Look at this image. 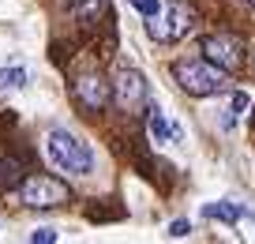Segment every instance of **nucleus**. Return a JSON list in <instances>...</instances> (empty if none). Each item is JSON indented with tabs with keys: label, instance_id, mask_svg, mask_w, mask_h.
I'll return each instance as SVG.
<instances>
[{
	"label": "nucleus",
	"instance_id": "1",
	"mask_svg": "<svg viewBox=\"0 0 255 244\" xmlns=\"http://www.w3.org/2000/svg\"><path fill=\"white\" fill-rule=\"evenodd\" d=\"M173 79L180 83V90H188V94H195V98H210V94L229 90V71L218 68V64L207 60V56H188V60H176Z\"/></svg>",
	"mask_w": 255,
	"mask_h": 244
},
{
	"label": "nucleus",
	"instance_id": "2",
	"mask_svg": "<svg viewBox=\"0 0 255 244\" xmlns=\"http://www.w3.org/2000/svg\"><path fill=\"white\" fill-rule=\"evenodd\" d=\"M45 154H49V162H53L60 173L87 177L90 169H94V154H90V147H87L83 139H75L72 132H64V128L49 132V139H45Z\"/></svg>",
	"mask_w": 255,
	"mask_h": 244
},
{
	"label": "nucleus",
	"instance_id": "3",
	"mask_svg": "<svg viewBox=\"0 0 255 244\" xmlns=\"http://www.w3.org/2000/svg\"><path fill=\"white\" fill-rule=\"evenodd\" d=\"M72 199L68 184L56 181V177H45V173H34L19 184V203L30 207V211H53V207H64Z\"/></svg>",
	"mask_w": 255,
	"mask_h": 244
},
{
	"label": "nucleus",
	"instance_id": "4",
	"mask_svg": "<svg viewBox=\"0 0 255 244\" xmlns=\"http://www.w3.org/2000/svg\"><path fill=\"white\" fill-rule=\"evenodd\" d=\"M191 23H195V11L188 8V4H169V8H161L158 15H150V38L154 41H180L184 34L191 30Z\"/></svg>",
	"mask_w": 255,
	"mask_h": 244
},
{
	"label": "nucleus",
	"instance_id": "5",
	"mask_svg": "<svg viewBox=\"0 0 255 244\" xmlns=\"http://www.w3.org/2000/svg\"><path fill=\"white\" fill-rule=\"evenodd\" d=\"M199 53L207 56V60H214L218 68L237 71L240 64H244V41H240L237 34H207L203 45H199Z\"/></svg>",
	"mask_w": 255,
	"mask_h": 244
},
{
	"label": "nucleus",
	"instance_id": "6",
	"mask_svg": "<svg viewBox=\"0 0 255 244\" xmlns=\"http://www.w3.org/2000/svg\"><path fill=\"white\" fill-rule=\"evenodd\" d=\"M146 75L143 71H135V68H120L117 71V83H113V98H117V105L124 113H135L139 105L146 102Z\"/></svg>",
	"mask_w": 255,
	"mask_h": 244
},
{
	"label": "nucleus",
	"instance_id": "7",
	"mask_svg": "<svg viewBox=\"0 0 255 244\" xmlns=\"http://www.w3.org/2000/svg\"><path fill=\"white\" fill-rule=\"evenodd\" d=\"M75 98H79L87 109H105V102H109V83H105L102 75H83L79 83H75Z\"/></svg>",
	"mask_w": 255,
	"mask_h": 244
},
{
	"label": "nucleus",
	"instance_id": "8",
	"mask_svg": "<svg viewBox=\"0 0 255 244\" xmlns=\"http://www.w3.org/2000/svg\"><path fill=\"white\" fill-rule=\"evenodd\" d=\"M203 218H218V222H240L244 218V207L240 203H207L203 207Z\"/></svg>",
	"mask_w": 255,
	"mask_h": 244
},
{
	"label": "nucleus",
	"instance_id": "9",
	"mask_svg": "<svg viewBox=\"0 0 255 244\" xmlns=\"http://www.w3.org/2000/svg\"><path fill=\"white\" fill-rule=\"evenodd\" d=\"M150 135H154L158 143H169V139H180L184 132H180V124H169L158 109H150Z\"/></svg>",
	"mask_w": 255,
	"mask_h": 244
},
{
	"label": "nucleus",
	"instance_id": "10",
	"mask_svg": "<svg viewBox=\"0 0 255 244\" xmlns=\"http://www.w3.org/2000/svg\"><path fill=\"white\" fill-rule=\"evenodd\" d=\"M102 8H105V0H72V15L79 23H94L102 15Z\"/></svg>",
	"mask_w": 255,
	"mask_h": 244
},
{
	"label": "nucleus",
	"instance_id": "11",
	"mask_svg": "<svg viewBox=\"0 0 255 244\" xmlns=\"http://www.w3.org/2000/svg\"><path fill=\"white\" fill-rule=\"evenodd\" d=\"M23 83H26L23 68H4L0 71V90H15V87H23Z\"/></svg>",
	"mask_w": 255,
	"mask_h": 244
},
{
	"label": "nucleus",
	"instance_id": "12",
	"mask_svg": "<svg viewBox=\"0 0 255 244\" xmlns=\"http://www.w3.org/2000/svg\"><path fill=\"white\" fill-rule=\"evenodd\" d=\"M244 105H248V94H244V90H237V94H233V102H229V109H225L229 117H225L222 124H225V128H229V124H237V113L244 109Z\"/></svg>",
	"mask_w": 255,
	"mask_h": 244
},
{
	"label": "nucleus",
	"instance_id": "13",
	"mask_svg": "<svg viewBox=\"0 0 255 244\" xmlns=\"http://www.w3.org/2000/svg\"><path fill=\"white\" fill-rule=\"evenodd\" d=\"M131 8L143 11V15L150 19V15H158V11H161V4H158V0H131Z\"/></svg>",
	"mask_w": 255,
	"mask_h": 244
},
{
	"label": "nucleus",
	"instance_id": "14",
	"mask_svg": "<svg viewBox=\"0 0 255 244\" xmlns=\"http://www.w3.org/2000/svg\"><path fill=\"white\" fill-rule=\"evenodd\" d=\"M30 241H34V244H53V241H56V233H53V229H34Z\"/></svg>",
	"mask_w": 255,
	"mask_h": 244
},
{
	"label": "nucleus",
	"instance_id": "15",
	"mask_svg": "<svg viewBox=\"0 0 255 244\" xmlns=\"http://www.w3.org/2000/svg\"><path fill=\"white\" fill-rule=\"evenodd\" d=\"M188 233H191V226H188V222H184V218L169 226V237H188Z\"/></svg>",
	"mask_w": 255,
	"mask_h": 244
},
{
	"label": "nucleus",
	"instance_id": "16",
	"mask_svg": "<svg viewBox=\"0 0 255 244\" xmlns=\"http://www.w3.org/2000/svg\"><path fill=\"white\" fill-rule=\"evenodd\" d=\"M248 4H255V0H248Z\"/></svg>",
	"mask_w": 255,
	"mask_h": 244
}]
</instances>
